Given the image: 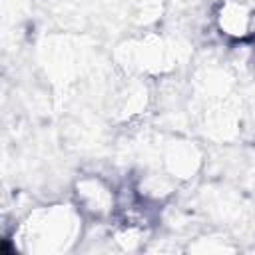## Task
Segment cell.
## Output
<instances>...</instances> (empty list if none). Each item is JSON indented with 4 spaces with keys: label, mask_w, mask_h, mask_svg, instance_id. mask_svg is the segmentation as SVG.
I'll return each instance as SVG.
<instances>
[{
    "label": "cell",
    "mask_w": 255,
    "mask_h": 255,
    "mask_svg": "<svg viewBox=\"0 0 255 255\" xmlns=\"http://www.w3.org/2000/svg\"><path fill=\"white\" fill-rule=\"evenodd\" d=\"M249 10L241 2H225L219 12V28L235 38H243L249 34Z\"/></svg>",
    "instance_id": "obj_1"
}]
</instances>
